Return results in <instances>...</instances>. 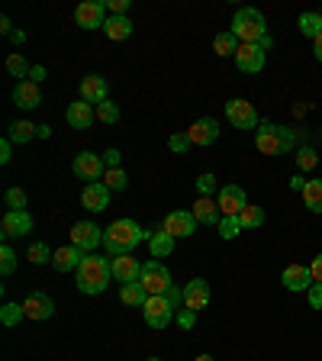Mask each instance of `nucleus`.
I'll use <instances>...</instances> for the list:
<instances>
[{
    "label": "nucleus",
    "instance_id": "obj_1",
    "mask_svg": "<svg viewBox=\"0 0 322 361\" xmlns=\"http://www.w3.org/2000/svg\"><path fill=\"white\" fill-rule=\"evenodd\" d=\"M142 239H149V233H145L142 226L135 223V219H116V223H110L104 229V248L110 258H120V255H132V248L139 245Z\"/></svg>",
    "mask_w": 322,
    "mask_h": 361
},
{
    "label": "nucleus",
    "instance_id": "obj_2",
    "mask_svg": "<svg viewBox=\"0 0 322 361\" xmlns=\"http://www.w3.org/2000/svg\"><path fill=\"white\" fill-rule=\"evenodd\" d=\"M75 281H78V290L87 293V297H97V293H104L106 287H110L113 281V268L106 258H100L97 252L94 255H84L81 268L75 271Z\"/></svg>",
    "mask_w": 322,
    "mask_h": 361
},
{
    "label": "nucleus",
    "instance_id": "obj_3",
    "mask_svg": "<svg viewBox=\"0 0 322 361\" xmlns=\"http://www.w3.org/2000/svg\"><path fill=\"white\" fill-rule=\"evenodd\" d=\"M233 32L239 36V42L258 45L268 36V20H264V13L258 7H242V10H235V16H233Z\"/></svg>",
    "mask_w": 322,
    "mask_h": 361
},
{
    "label": "nucleus",
    "instance_id": "obj_4",
    "mask_svg": "<svg viewBox=\"0 0 322 361\" xmlns=\"http://www.w3.org/2000/svg\"><path fill=\"white\" fill-rule=\"evenodd\" d=\"M139 284L145 287V293H149V297H161V293L171 287V271H168L165 264L158 262V258H149V262L142 264Z\"/></svg>",
    "mask_w": 322,
    "mask_h": 361
},
{
    "label": "nucleus",
    "instance_id": "obj_5",
    "mask_svg": "<svg viewBox=\"0 0 322 361\" xmlns=\"http://www.w3.org/2000/svg\"><path fill=\"white\" fill-rule=\"evenodd\" d=\"M225 120L233 123L235 129H255V133H258V126H261V116H258L255 104H248V100H242V97L225 104Z\"/></svg>",
    "mask_w": 322,
    "mask_h": 361
},
{
    "label": "nucleus",
    "instance_id": "obj_6",
    "mask_svg": "<svg viewBox=\"0 0 322 361\" xmlns=\"http://www.w3.org/2000/svg\"><path fill=\"white\" fill-rule=\"evenodd\" d=\"M71 245H78L84 255H94V252H97V245H104V229H100L97 223L81 219V223L71 226Z\"/></svg>",
    "mask_w": 322,
    "mask_h": 361
},
{
    "label": "nucleus",
    "instance_id": "obj_7",
    "mask_svg": "<svg viewBox=\"0 0 322 361\" xmlns=\"http://www.w3.org/2000/svg\"><path fill=\"white\" fill-rule=\"evenodd\" d=\"M71 171H75L81 180H87V184H97V180H104V174H106V161H104V155H97V152H81V155L71 161Z\"/></svg>",
    "mask_w": 322,
    "mask_h": 361
},
{
    "label": "nucleus",
    "instance_id": "obj_8",
    "mask_svg": "<svg viewBox=\"0 0 322 361\" xmlns=\"http://www.w3.org/2000/svg\"><path fill=\"white\" fill-rule=\"evenodd\" d=\"M75 23L81 30H104L106 23V4L104 0H84L75 7Z\"/></svg>",
    "mask_w": 322,
    "mask_h": 361
},
{
    "label": "nucleus",
    "instance_id": "obj_9",
    "mask_svg": "<svg viewBox=\"0 0 322 361\" xmlns=\"http://www.w3.org/2000/svg\"><path fill=\"white\" fill-rule=\"evenodd\" d=\"M32 233V216L26 210H7L4 213V219H0V235H4V242L10 239H23V235Z\"/></svg>",
    "mask_w": 322,
    "mask_h": 361
},
{
    "label": "nucleus",
    "instance_id": "obj_10",
    "mask_svg": "<svg viewBox=\"0 0 322 361\" xmlns=\"http://www.w3.org/2000/svg\"><path fill=\"white\" fill-rule=\"evenodd\" d=\"M255 145L261 155H284V139H280L278 123L261 120V126H258V133H255Z\"/></svg>",
    "mask_w": 322,
    "mask_h": 361
},
{
    "label": "nucleus",
    "instance_id": "obj_11",
    "mask_svg": "<svg viewBox=\"0 0 322 361\" xmlns=\"http://www.w3.org/2000/svg\"><path fill=\"white\" fill-rule=\"evenodd\" d=\"M216 203H219V213H223V216H239L242 207L248 203L245 188H239V184H223L216 194Z\"/></svg>",
    "mask_w": 322,
    "mask_h": 361
},
{
    "label": "nucleus",
    "instance_id": "obj_12",
    "mask_svg": "<svg viewBox=\"0 0 322 361\" xmlns=\"http://www.w3.org/2000/svg\"><path fill=\"white\" fill-rule=\"evenodd\" d=\"M142 316H145V323H149L151 329H165V326L174 319V310L165 297H149L145 307H142Z\"/></svg>",
    "mask_w": 322,
    "mask_h": 361
},
{
    "label": "nucleus",
    "instance_id": "obj_13",
    "mask_svg": "<svg viewBox=\"0 0 322 361\" xmlns=\"http://www.w3.org/2000/svg\"><path fill=\"white\" fill-rule=\"evenodd\" d=\"M23 310H26V319L42 323V319H52V316H55V300L45 290H32L30 297L23 300Z\"/></svg>",
    "mask_w": 322,
    "mask_h": 361
},
{
    "label": "nucleus",
    "instance_id": "obj_14",
    "mask_svg": "<svg viewBox=\"0 0 322 361\" xmlns=\"http://www.w3.org/2000/svg\"><path fill=\"white\" fill-rule=\"evenodd\" d=\"M197 219H194V213L190 210H174V213H168L165 216V226H161V229H165V233H171L174 239H187V235H194L197 233Z\"/></svg>",
    "mask_w": 322,
    "mask_h": 361
},
{
    "label": "nucleus",
    "instance_id": "obj_15",
    "mask_svg": "<svg viewBox=\"0 0 322 361\" xmlns=\"http://www.w3.org/2000/svg\"><path fill=\"white\" fill-rule=\"evenodd\" d=\"M280 284L290 293H306L316 281H313V274H309V264H287L284 274H280Z\"/></svg>",
    "mask_w": 322,
    "mask_h": 361
},
{
    "label": "nucleus",
    "instance_id": "obj_16",
    "mask_svg": "<svg viewBox=\"0 0 322 361\" xmlns=\"http://www.w3.org/2000/svg\"><path fill=\"white\" fill-rule=\"evenodd\" d=\"M264 59H268V52H261V45H252V42H242L239 52H235V65L245 75H258L264 68Z\"/></svg>",
    "mask_w": 322,
    "mask_h": 361
},
{
    "label": "nucleus",
    "instance_id": "obj_17",
    "mask_svg": "<svg viewBox=\"0 0 322 361\" xmlns=\"http://www.w3.org/2000/svg\"><path fill=\"white\" fill-rule=\"evenodd\" d=\"M106 94H110V84H106L104 75H84V81H81V100L84 104L100 106V104L110 100Z\"/></svg>",
    "mask_w": 322,
    "mask_h": 361
},
{
    "label": "nucleus",
    "instance_id": "obj_18",
    "mask_svg": "<svg viewBox=\"0 0 322 361\" xmlns=\"http://www.w3.org/2000/svg\"><path fill=\"white\" fill-rule=\"evenodd\" d=\"M110 268H113V281L120 284H139V274H142V262L132 255H120V258H110Z\"/></svg>",
    "mask_w": 322,
    "mask_h": 361
},
{
    "label": "nucleus",
    "instance_id": "obj_19",
    "mask_svg": "<svg viewBox=\"0 0 322 361\" xmlns=\"http://www.w3.org/2000/svg\"><path fill=\"white\" fill-rule=\"evenodd\" d=\"M210 307V284L203 278H194L184 284V310H206Z\"/></svg>",
    "mask_w": 322,
    "mask_h": 361
},
{
    "label": "nucleus",
    "instance_id": "obj_20",
    "mask_svg": "<svg viewBox=\"0 0 322 361\" xmlns=\"http://www.w3.org/2000/svg\"><path fill=\"white\" fill-rule=\"evenodd\" d=\"M187 135H190V142L194 145H213L219 139V123L213 120V116H200L197 123H190V129H187Z\"/></svg>",
    "mask_w": 322,
    "mask_h": 361
},
{
    "label": "nucleus",
    "instance_id": "obj_21",
    "mask_svg": "<svg viewBox=\"0 0 322 361\" xmlns=\"http://www.w3.org/2000/svg\"><path fill=\"white\" fill-rule=\"evenodd\" d=\"M81 203H84V210H90V213H104L106 207H110V188H106L104 180L87 184V188L81 190Z\"/></svg>",
    "mask_w": 322,
    "mask_h": 361
},
{
    "label": "nucleus",
    "instance_id": "obj_22",
    "mask_svg": "<svg viewBox=\"0 0 322 361\" xmlns=\"http://www.w3.org/2000/svg\"><path fill=\"white\" fill-rule=\"evenodd\" d=\"M65 120H68V126L71 129H90L94 126V120H97V106L78 100V104H71L65 110Z\"/></svg>",
    "mask_w": 322,
    "mask_h": 361
},
{
    "label": "nucleus",
    "instance_id": "obj_23",
    "mask_svg": "<svg viewBox=\"0 0 322 361\" xmlns=\"http://www.w3.org/2000/svg\"><path fill=\"white\" fill-rule=\"evenodd\" d=\"M13 104L20 106V110H36V106L42 104V90H39V84L16 81L13 84Z\"/></svg>",
    "mask_w": 322,
    "mask_h": 361
},
{
    "label": "nucleus",
    "instance_id": "obj_24",
    "mask_svg": "<svg viewBox=\"0 0 322 361\" xmlns=\"http://www.w3.org/2000/svg\"><path fill=\"white\" fill-rule=\"evenodd\" d=\"M84 262V252L78 245H61L55 248V255H52V268L61 271V274H68V271H78Z\"/></svg>",
    "mask_w": 322,
    "mask_h": 361
},
{
    "label": "nucleus",
    "instance_id": "obj_25",
    "mask_svg": "<svg viewBox=\"0 0 322 361\" xmlns=\"http://www.w3.org/2000/svg\"><path fill=\"white\" fill-rule=\"evenodd\" d=\"M194 219L200 226H219V219H223V213H219V203L213 200V197H197L194 203Z\"/></svg>",
    "mask_w": 322,
    "mask_h": 361
},
{
    "label": "nucleus",
    "instance_id": "obj_26",
    "mask_svg": "<svg viewBox=\"0 0 322 361\" xmlns=\"http://www.w3.org/2000/svg\"><path fill=\"white\" fill-rule=\"evenodd\" d=\"M7 139L13 145H26L30 139H39V126L36 123H30V120H16V123H10L7 126Z\"/></svg>",
    "mask_w": 322,
    "mask_h": 361
},
{
    "label": "nucleus",
    "instance_id": "obj_27",
    "mask_svg": "<svg viewBox=\"0 0 322 361\" xmlns=\"http://www.w3.org/2000/svg\"><path fill=\"white\" fill-rule=\"evenodd\" d=\"M104 32H106V39H113V42H123V39H129L132 36V20L129 16H106V23H104Z\"/></svg>",
    "mask_w": 322,
    "mask_h": 361
},
{
    "label": "nucleus",
    "instance_id": "obj_28",
    "mask_svg": "<svg viewBox=\"0 0 322 361\" xmlns=\"http://www.w3.org/2000/svg\"><path fill=\"white\" fill-rule=\"evenodd\" d=\"M149 252H151V258H168L174 252V235L171 233H165V229H155V233L149 235Z\"/></svg>",
    "mask_w": 322,
    "mask_h": 361
},
{
    "label": "nucleus",
    "instance_id": "obj_29",
    "mask_svg": "<svg viewBox=\"0 0 322 361\" xmlns=\"http://www.w3.org/2000/svg\"><path fill=\"white\" fill-rule=\"evenodd\" d=\"M239 36H235L233 30L225 32H216V39H213V52L219 55V59H235V52H239Z\"/></svg>",
    "mask_w": 322,
    "mask_h": 361
},
{
    "label": "nucleus",
    "instance_id": "obj_30",
    "mask_svg": "<svg viewBox=\"0 0 322 361\" xmlns=\"http://www.w3.org/2000/svg\"><path fill=\"white\" fill-rule=\"evenodd\" d=\"M303 203H306L309 213H322V178L306 180V188H303Z\"/></svg>",
    "mask_w": 322,
    "mask_h": 361
},
{
    "label": "nucleus",
    "instance_id": "obj_31",
    "mask_svg": "<svg viewBox=\"0 0 322 361\" xmlns=\"http://www.w3.org/2000/svg\"><path fill=\"white\" fill-rule=\"evenodd\" d=\"M297 26H300V32L306 39H319L322 36V13H316V10H309V13H300Z\"/></svg>",
    "mask_w": 322,
    "mask_h": 361
},
{
    "label": "nucleus",
    "instance_id": "obj_32",
    "mask_svg": "<svg viewBox=\"0 0 322 361\" xmlns=\"http://www.w3.org/2000/svg\"><path fill=\"white\" fill-rule=\"evenodd\" d=\"M120 300L126 303V307H145V300H149V293H145L142 284H123L120 287Z\"/></svg>",
    "mask_w": 322,
    "mask_h": 361
},
{
    "label": "nucleus",
    "instance_id": "obj_33",
    "mask_svg": "<svg viewBox=\"0 0 322 361\" xmlns=\"http://www.w3.org/2000/svg\"><path fill=\"white\" fill-rule=\"evenodd\" d=\"M239 223H242V229H258V226H264V210L258 203H245L239 213Z\"/></svg>",
    "mask_w": 322,
    "mask_h": 361
},
{
    "label": "nucleus",
    "instance_id": "obj_34",
    "mask_svg": "<svg viewBox=\"0 0 322 361\" xmlns=\"http://www.w3.org/2000/svg\"><path fill=\"white\" fill-rule=\"evenodd\" d=\"M7 71L13 78H20V81H30V71H32V65L26 59H23L20 52H10L7 55Z\"/></svg>",
    "mask_w": 322,
    "mask_h": 361
},
{
    "label": "nucleus",
    "instance_id": "obj_35",
    "mask_svg": "<svg viewBox=\"0 0 322 361\" xmlns=\"http://www.w3.org/2000/svg\"><path fill=\"white\" fill-rule=\"evenodd\" d=\"M216 229H219V239H225V242L239 239V233H245V229H242V223H239V216H223Z\"/></svg>",
    "mask_w": 322,
    "mask_h": 361
},
{
    "label": "nucleus",
    "instance_id": "obj_36",
    "mask_svg": "<svg viewBox=\"0 0 322 361\" xmlns=\"http://www.w3.org/2000/svg\"><path fill=\"white\" fill-rule=\"evenodd\" d=\"M194 188H197V197H210V194H219V180H216V174L203 171L200 178L194 180Z\"/></svg>",
    "mask_w": 322,
    "mask_h": 361
},
{
    "label": "nucleus",
    "instance_id": "obj_37",
    "mask_svg": "<svg viewBox=\"0 0 322 361\" xmlns=\"http://www.w3.org/2000/svg\"><path fill=\"white\" fill-rule=\"evenodd\" d=\"M316 165H319L316 149H313V145H300V149H297V168H300V171H313Z\"/></svg>",
    "mask_w": 322,
    "mask_h": 361
},
{
    "label": "nucleus",
    "instance_id": "obj_38",
    "mask_svg": "<svg viewBox=\"0 0 322 361\" xmlns=\"http://www.w3.org/2000/svg\"><path fill=\"white\" fill-rule=\"evenodd\" d=\"M104 184L110 188V194H113V190H120V194H123V190L129 188V178H126V171H123V168H110V171L104 174Z\"/></svg>",
    "mask_w": 322,
    "mask_h": 361
},
{
    "label": "nucleus",
    "instance_id": "obj_39",
    "mask_svg": "<svg viewBox=\"0 0 322 361\" xmlns=\"http://www.w3.org/2000/svg\"><path fill=\"white\" fill-rule=\"evenodd\" d=\"M23 316H26V310H23L20 303H4V310H0V323L7 326V329H13Z\"/></svg>",
    "mask_w": 322,
    "mask_h": 361
},
{
    "label": "nucleus",
    "instance_id": "obj_40",
    "mask_svg": "<svg viewBox=\"0 0 322 361\" xmlns=\"http://www.w3.org/2000/svg\"><path fill=\"white\" fill-rule=\"evenodd\" d=\"M52 255H55V252H52L49 245H45V242H32L30 252H26V258H30L32 264H45V262H52Z\"/></svg>",
    "mask_w": 322,
    "mask_h": 361
},
{
    "label": "nucleus",
    "instance_id": "obj_41",
    "mask_svg": "<svg viewBox=\"0 0 322 361\" xmlns=\"http://www.w3.org/2000/svg\"><path fill=\"white\" fill-rule=\"evenodd\" d=\"M97 120L106 123V126H116V123H120V106L113 104V100L100 104V106H97Z\"/></svg>",
    "mask_w": 322,
    "mask_h": 361
},
{
    "label": "nucleus",
    "instance_id": "obj_42",
    "mask_svg": "<svg viewBox=\"0 0 322 361\" xmlns=\"http://www.w3.org/2000/svg\"><path fill=\"white\" fill-rule=\"evenodd\" d=\"M168 149H171L174 155H184V152H190V149H194V142H190L187 129H184V133H174L171 139H168Z\"/></svg>",
    "mask_w": 322,
    "mask_h": 361
},
{
    "label": "nucleus",
    "instance_id": "obj_43",
    "mask_svg": "<svg viewBox=\"0 0 322 361\" xmlns=\"http://www.w3.org/2000/svg\"><path fill=\"white\" fill-rule=\"evenodd\" d=\"M13 271H16V252L10 245H4V248H0V274H4V278H10Z\"/></svg>",
    "mask_w": 322,
    "mask_h": 361
},
{
    "label": "nucleus",
    "instance_id": "obj_44",
    "mask_svg": "<svg viewBox=\"0 0 322 361\" xmlns=\"http://www.w3.org/2000/svg\"><path fill=\"white\" fill-rule=\"evenodd\" d=\"M4 200H7L10 210H26V190H23V188H7Z\"/></svg>",
    "mask_w": 322,
    "mask_h": 361
},
{
    "label": "nucleus",
    "instance_id": "obj_45",
    "mask_svg": "<svg viewBox=\"0 0 322 361\" xmlns=\"http://www.w3.org/2000/svg\"><path fill=\"white\" fill-rule=\"evenodd\" d=\"M161 297H165V300L171 303L174 313H178V307H184V287H174V284H171L165 293H161Z\"/></svg>",
    "mask_w": 322,
    "mask_h": 361
},
{
    "label": "nucleus",
    "instance_id": "obj_46",
    "mask_svg": "<svg viewBox=\"0 0 322 361\" xmlns=\"http://www.w3.org/2000/svg\"><path fill=\"white\" fill-rule=\"evenodd\" d=\"M174 319H178L180 329H194V326H197V310H180Z\"/></svg>",
    "mask_w": 322,
    "mask_h": 361
},
{
    "label": "nucleus",
    "instance_id": "obj_47",
    "mask_svg": "<svg viewBox=\"0 0 322 361\" xmlns=\"http://www.w3.org/2000/svg\"><path fill=\"white\" fill-rule=\"evenodd\" d=\"M104 161H106V171H110V168H123L120 161H123V152L120 149H106L104 152Z\"/></svg>",
    "mask_w": 322,
    "mask_h": 361
},
{
    "label": "nucleus",
    "instance_id": "obj_48",
    "mask_svg": "<svg viewBox=\"0 0 322 361\" xmlns=\"http://www.w3.org/2000/svg\"><path fill=\"white\" fill-rule=\"evenodd\" d=\"M306 300H309V307L313 310H322V284H313L306 290Z\"/></svg>",
    "mask_w": 322,
    "mask_h": 361
},
{
    "label": "nucleus",
    "instance_id": "obj_49",
    "mask_svg": "<svg viewBox=\"0 0 322 361\" xmlns=\"http://www.w3.org/2000/svg\"><path fill=\"white\" fill-rule=\"evenodd\" d=\"M309 274H313L316 284H322V252L313 258V262H309Z\"/></svg>",
    "mask_w": 322,
    "mask_h": 361
},
{
    "label": "nucleus",
    "instance_id": "obj_50",
    "mask_svg": "<svg viewBox=\"0 0 322 361\" xmlns=\"http://www.w3.org/2000/svg\"><path fill=\"white\" fill-rule=\"evenodd\" d=\"M10 158H13V142H10V139H4V142H0V161H4V165H10Z\"/></svg>",
    "mask_w": 322,
    "mask_h": 361
},
{
    "label": "nucleus",
    "instance_id": "obj_51",
    "mask_svg": "<svg viewBox=\"0 0 322 361\" xmlns=\"http://www.w3.org/2000/svg\"><path fill=\"white\" fill-rule=\"evenodd\" d=\"M45 78H49V71H45L42 65H32V71H30V81H32V84H42Z\"/></svg>",
    "mask_w": 322,
    "mask_h": 361
},
{
    "label": "nucleus",
    "instance_id": "obj_52",
    "mask_svg": "<svg viewBox=\"0 0 322 361\" xmlns=\"http://www.w3.org/2000/svg\"><path fill=\"white\" fill-rule=\"evenodd\" d=\"M0 32H4V36H10V32H13V23H10V16H0Z\"/></svg>",
    "mask_w": 322,
    "mask_h": 361
},
{
    "label": "nucleus",
    "instance_id": "obj_53",
    "mask_svg": "<svg viewBox=\"0 0 322 361\" xmlns=\"http://www.w3.org/2000/svg\"><path fill=\"white\" fill-rule=\"evenodd\" d=\"M306 188V180H303V174H297V178H290V190H303Z\"/></svg>",
    "mask_w": 322,
    "mask_h": 361
},
{
    "label": "nucleus",
    "instance_id": "obj_54",
    "mask_svg": "<svg viewBox=\"0 0 322 361\" xmlns=\"http://www.w3.org/2000/svg\"><path fill=\"white\" fill-rule=\"evenodd\" d=\"M313 55H316V61H322V36L313 39Z\"/></svg>",
    "mask_w": 322,
    "mask_h": 361
},
{
    "label": "nucleus",
    "instance_id": "obj_55",
    "mask_svg": "<svg viewBox=\"0 0 322 361\" xmlns=\"http://www.w3.org/2000/svg\"><path fill=\"white\" fill-rule=\"evenodd\" d=\"M39 139H52V126H49V123H42V126H39Z\"/></svg>",
    "mask_w": 322,
    "mask_h": 361
},
{
    "label": "nucleus",
    "instance_id": "obj_56",
    "mask_svg": "<svg viewBox=\"0 0 322 361\" xmlns=\"http://www.w3.org/2000/svg\"><path fill=\"white\" fill-rule=\"evenodd\" d=\"M10 39H13L16 45H23V42H26V32H23V30H13V32H10Z\"/></svg>",
    "mask_w": 322,
    "mask_h": 361
},
{
    "label": "nucleus",
    "instance_id": "obj_57",
    "mask_svg": "<svg viewBox=\"0 0 322 361\" xmlns=\"http://www.w3.org/2000/svg\"><path fill=\"white\" fill-rule=\"evenodd\" d=\"M258 45H261V52H271V49H274V39H271V36H264Z\"/></svg>",
    "mask_w": 322,
    "mask_h": 361
},
{
    "label": "nucleus",
    "instance_id": "obj_58",
    "mask_svg": "<svg viewBox=\"0 0 322 361\" xmlns=\"http://www.w3.org/2000/svg\"><path fill=\"white\" fill-rule=\"evenodd\" d=\"M194 361H216V358H213V355H197Z\"/></svg>",
    "mask_w": 322,
    "mask_h": 361
},
{
    "label": "nucleus",
    "instance_id": "obj_59",
    "mask_svg": "<svg viewBox=\"0 0 322 361\" xmlns=\"http://www.w3.org/2000/svg\"><path fill=\"white\" fill-rule=\"evenodd\" d=\"M149 361H158V358H149Z\"/></svg>",
    "mask_w": 322,
    "mask_h": 361
}]
</instances>
